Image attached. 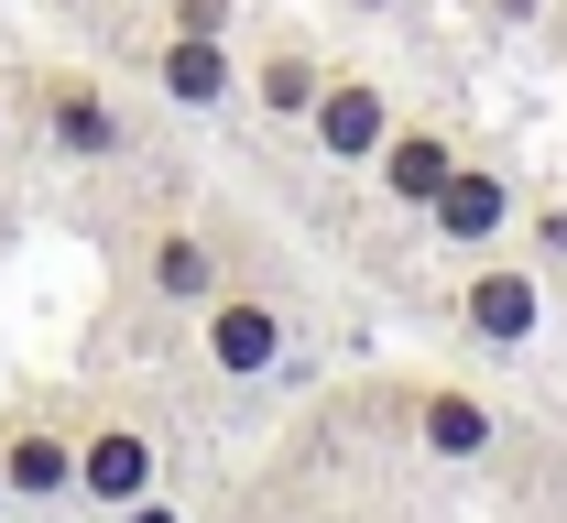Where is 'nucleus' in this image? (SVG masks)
I'll use <instances>...</instances> for the list:
<instances>
[{
    "mask_svg": "<svg viewBox=\"0 0 567 523\" xmlns=\"http://www.w3.org/2000/svg\"><path fill=\"white\" fill-rule=\"evenodd\" d=\"M447 316H458V338H481V349H535L546 338V262H513V251H470V273H458V295H447Z\"/></svg>",
    "mask_w": 567,
    "mask_h": 523,
    "instance_id": "nucleus-1",
    "label": "nucleus"
},
{
    "mask_svg": "<svg viewBox=\"0 0 567 523\" xmlns=\"http://www.w3.org/2000/svg\"><path fill=\"white\" fill-rule=\"evenodd\" d=\"M197 349H208L218 381H274L284 349H295V305H284L274 284H218V295L197 305Z\"/></svg>",
    "mask_w": 567,
    "mask_h": 523,
    "instance_id": "nucleus-2",
    "label": "nucleus"
},
{
    "mask_svg": "<svg viewBox=\"0 0 567 523\" xmlns=\"http://www.w3.org/2000/svg\"><path fill=\"white\" fill-rule=\"evenodd\" d=\"M33 121H44V143L66 153V164H121V153H132V109H121L99 76H76V66H55L33 87Z\"/></svg>",
    "mask_w": 567,
    "mask_h": 523,
    "instance_id": "nucleus-3",
    "label": "nucleus"
},
{
    "mask_svg": "<svg viewBox=\"0 0 567 523\" xmlns=\"http://www.w3.org/2000/svg\"><path fill=\"white\" fill-rule=\"evenodd\" d=\"M393 121H404V109H393V87L371 66H328L317 109H306V143H317V164H360V175H371V153H382Z\"/></svg>",
    "mask_w": 567,
    "mask_h": 523,
    "instance_id": "nucleus-4",
    "label": "nucleus"
},
{
    "mask_svg": "<svg viewBox=\"0 0 567 523\" xmlns=\"http://www.w3.org/2000/svg\"><path fill=\"white\" fill-rule=\"evenodd\" d=\"M404 437H415V458H436V469H481V458H502V404L470 393V381H415Z\"/></svg>",
    "mask_w": 567,
    "mask_h": 523,
    "instance_id": "nucleus-5",
    "label": "nucleus"
},
{
    "mask_svg": "<svg viewBox=\"0 0 567 523\" xmlns=\"http://www.w3.org/2000/svg\"><path fill=\"white\" fill-rule=\"evenodd\" d=\"M513 219H524L513 175H502V164H470V153H458V175L425 197V229H436L458 262H470V251H502V240H513Z\"/></svg>",
    "mask_w": 567,
    "mask_h": 523,
    "instance_id": "nucleus-6",
    "label": "nucleus"
},
{
    "mask_svg": "<svg viewBox=\"0 0 567 523\" xmlns=\"http://www.w3.org/2000/svg\"><path fill=\"white\" fill-rule=\"evenodd\" d=\"M164 480V448H153V426L142 415H99V426H76V502H99V513H121Z\"/></svg>",
    "mask_w": 567,
    "mask_h": 523,
    "instance_id": "nucleus-7",
    "label": "nucleus"
},
{
    "mask_svg": "<svg viewBox=\"0 0 567 523\" xmlns=\"http://www.w3.org/2000/svg\"><path fill=\"white\" fill-rule=\"evenodd\" d=\"M142 284H153V305H175V316H197V305L229 284V262H218L208 219H164L153 229V251H142Z\"/></svg>",
    "mask_w": 567,
    "mask_h": 523,
    "instance_id": "nucleus-8",
    "label": "nucleus"
},
{
    "mask_svg": "<svg viewBox=\"0 0 567 523\" xmlns=\"http://www.w3.org/2000/svg\"><path fill=\"white\" fill-rule=\"evenodd\" d=\"M153 87H164L175 109H229V98H240V44H229V33H175V22H164Z\"/></svg>",
    "mask_w": 567,
    "mask_h": 523,
    "instance_id": "nucleus-9",
    "label": "nucleus"
},
{
    "mask_svg": "<svg viewBox=\"0 0 567 523\" xmlns=\"http://www.w3.org/2000/svg\"><path fill=\"white\" fill-rule=\"evenodd\" d=\"M458 153H470V143H458L447 121H393L382 153H371V175H382V197H393V208H415V219H425V197L458 175Z\"/></svg>",
    "mask_w": 567,
    "mask_h": 523,
    "instance_id": "nucleus-10",
    "label": "nucleus"
},
{
    "mask_svg": "<svg viewBox=\"0 0 567 523\" xmlns=\"http://www.w3.org/2000/svg\"><path fill=\"white\" fill-rule=\"evenodd\" d=\"M317 87H328V44H317V33H274V44L251 55V109L284 121V132H306Z\"/></svg>",
    "mask_w": 567,
    "mask_h": 523,
    "instance_id": "nucleus-11",
    "label": "nucleus"
},
{
    "mask_svg": "<svg viewBox=\"0 0 567 523\" xmlns=\"http://www.w3.org/2000/svg\"><path fill=\"white\" fill-rule=\"evenodd\" d=\"M0 480H11V502H66L76 491V437L55 426V415L0 426Z\"/></svg>",
    "mask_w": 567,
    "mask_h": 523,
    "instance_id": "nucleus-12",
    "label": "nucleus"
},
{
    "mask_svg": "<svg viewBox=\"0 0 567 523\" xmlns=\"http://www.w3.org/2000/svg\"><path fill=\"white\" fill-rule=\"evenodd\" d=\"M524 229H535V262H567V208H557V197L524 208Z\"/></svg>",
    "mask_w": 567,
    "mask_h": 523,
    "instance_id": "nucleus-13",
    "label": "nucleus"
},
{
    "mask_svg": "<svg viewBox=\"0 0 567 523\" xmlns=\"http://www.w3.org/2000/svg\"><path fill=\"white\" fill-rule=\"evenodd\" d=\"M240 22V0H175V33H229Z\"/></svg>",
    "mask_w": 567,
    "mask_h": 523,
    "instance_id": "nucleus-14",
    "label": "nucleus"
},
{
    "mask_svg": "<svg viewBox=\"0 0 567 523\" xmlns=\"http://www.w3.org/2000/svg\"><path fill=\"white\" fill-rule=\"evenodd\" d=\"M481 11H492L502 33H535V22H546V0H481Z\"/></svg>",
    "mask_w": 567,
    "mask_h": 523,
    "instance_id": "nucleus-15",
    "label": "nucleus"
},
{
    "mask_svg": "<svg viewBox=\"0 0 567 523\" xmlns=\"http://www.w3.org/2000/svg\"><path fill=\"white\" fill-rule=\"evenodd\" d=\"M110 523H186V513H175L164 491H142V502H121V513H110Z\"/></svg>",
    "mask_w": 567,
    "mask_h": 523,
    "instance_id": "nucleus-16",
    "label": "nucleus"
},
{
    "mask_svg": "<svg viewBox=\"0 0 567 523\" xmlns=\"http://www.w3.org/2000/svg\"><path fill=\"white\" fill-rule=\"evenodd\" d=\"M339 11H350V22H382V11H393V0H339Z\"/></svg>",
    "mask_w": 567,
    "mask_h": 523,
    "instance_id": "nucleus-17",
    "label": "nucleus"
},
{
    "mask_svg": "<svg viewBox=\"0 0 567 523\" xmlns=\"http://www.w3.org/2000/svg\"><path fill=\"white\" fill-rule=\"evenodd\" d=\"M0 143H11V87H0Z\"/></svg>",
    "mask_w": 567,
    "mask_h": 523,
    "instance_id": "nucleus-18",
    "label": "nucleus"
},
{
    "mask_svg": "<svg viewBox=\"0 0 567 523\" xmlns=\"http://www.w3.org/2000/svg\"><path fill=\"white\" fill-rule=\"evenodd\" d=\"M0 513H11V480H0Z\"/></svg>",
    "mask_w": 567,
    "mask_h": 523,
    "instance_id": "nucleus-19",
    "label": "nucleus"
}]
</instances>
